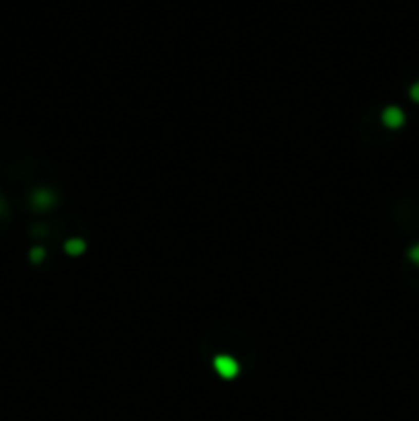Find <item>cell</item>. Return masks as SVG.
Here are the masks:
<instances>
[{
  "mask_svg": "<svg viewBox=\"0 0 419 421\" xmlns=\"http://www.w3.org/2000/svg\"><path fill=\"white\" fill-rule=\"evenodd\" d=\"M411 259H413V261H417V263H419V244H417V246H415V248H411Z\"/></svg>",
  "mask_w": 419,
  "mask_h": 421,
  "instance_id": "obj_2",
  "label": "cell"
},
{
  "mask_svg": "<svg viewBox=\"0 0 419 421\" xmlns=\"http://www.w3.org/2000/svg\"><path fill=\"white\" fill-rule=\"evenodd\" d=\"M411 94H413V99H415V101H419V84H415V86H413Z\"/></svg>",
  "mask_w": 419,
  "mask_h": 421,
  "instance_id": "obj_3",
  "label": "cell"
},
{
  "mask_svg": "<svg viewBox=\"0 0 419 421\" xmlns=\"http://www.w3.org/2000/svg\"><path fill=\"white\" fill-rule=\"evenodd\" d=\"M384 119H386V123H388L390 127H396V125L403 123V113H401L398 109H388V111L384 113Z\"/></svg>",
  "mask_w": 419,
  "mask_h": 421,
  "instance_id": "obj_1",
  "label": "cell"
}]
</instances>
